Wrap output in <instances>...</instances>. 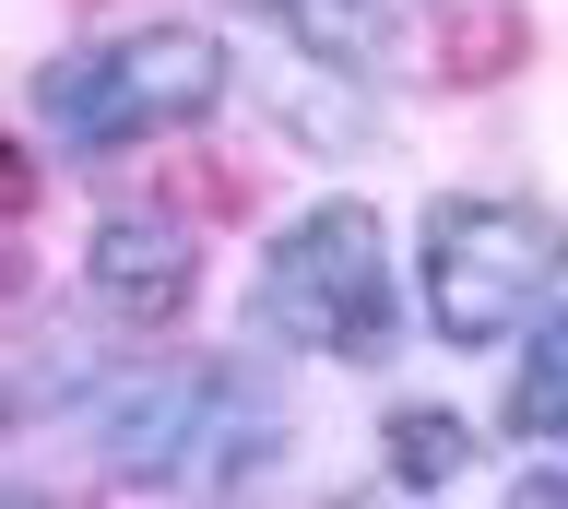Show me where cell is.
I'll return each instance as SVG.
<instances>
[{
    "label": "cell",
    "instance_id": "obj_2",
    "mask_svg": "<svg viewBox=\"0 0 568 509\" xmlns=\"http://www.w3.org/2000/svg\"><path fill=\"white\" fill-rule=\"evenodd\" d=\"M273 438H284L273 391H261L248 367H225V356L154 367V379L95 403V450H106V474H131V486H237V474H261Z\"/></svg>",
    "mask_w": 568,
    "mask_h": 509
},
{
    "label": "cell",
    "instance_id": "obj_6",
    "mask_svg": "<svg viewBox=\"0 0 568 509\" xmlns=\"http://www.w3.org/2000/svg\"><path fill=\"white\" fill-rule=\"evenodd\" d=\"M509 438H568V308L545 332H532V356H521V379H509V415H497Z\"/></svg>",
    "mask_w": 568,
    "mask_h": 509
},
{
    "label": "cell",
    "instance_id": "obj_4",
    "mask_svg": "<svg viewBox=\"0 0 568 509\" xmlns=\"http://www.w3.org/2000/svg\"><path fill=\"white\" fill-rule=\"evenodd\" d=\"M261 332L308 356H379L390 344V250L367 202H320L261 250Z\"/></svg>",
    "mask_w": 568,
    "mask_h": 509
},
{
    "label": "cell",
    "instance_id": "obj_7",
    "mask_svg": "<svg viewBox=\"0 0 568 509\" xmlns=\"http://www.w3.org/2000/svg\"><path fill=\"white\" fill-rule=\"evenodd\" d=\"M237 12H261V24H284L296 48H332V60H367L379 48V0H237Z\"/></svg>",
    "mask_w": 568,
    "mask_h": 509
},
{
    "label": "cell",
    "instance_id": "obj_5",
    "mask_svg": "<svg viewBox=\"0 0 568 509\" xmlns=\"http://www.w3.org/2000/svg\"><path fill=\"white\" fill-rule=\"evenodd\" d=\"M83 273H95V296L119 308V320H178V308H190V285H202V225H178V214H154V202H131V214L95 225Z\"/></svg>",
    "mask_w": 568,
    "mask_h": 509
},
{
    "label": "cell",
    "instance_id": "obj_3",
    "mask_svg": "<svg viewBox=\"0 0 568 509\" xmlns=\"http://www.w3.org/2000/svg\"><path fill=\"white\" fill-rule=\"evenodd\" d=\"M568 273V225L532 214V202H474L450 190L438 214H426V320L450 332V344H497V332H521Z\"/></svg>",
    "mask_w": 568,
    "mask_h": 509
},
{
    "label": "cell",
    "instance_id": "obj_8",
    "mask_svg": "<svg viewBox=\"0 0 568 509\" xmlns=\"http://www.w3.org/2000/svg\"><path fill=\"white\" fill-rule=\"evenodd\" d=\"M462 462H474V427H462L450 403H403L390 415V474L403 486H450Z\"/></svg>",
    "mask_w": 568,
    "mask_h": 509
},
{
    "label": "cell",
    "instance_id": "obj_1",
    "mask_svg": "<svg viewBox=\"0 0 568 509\" xmlns=\"http://www.w3.org/2000/svg\"><path fill=\"white\" fill-rule=\"evenodd\" d=\"M213 95H225V37L142 24V37L60 48L36 72V131L71 143V154H119V143H154V131H190Z\"/></svg>",
    "mask_w": 568,
    "mask_h": 509
},
{
    "label": "cell",
    "instance_id": "obj_10",
    "mask_svg": "<svg viewBox=\"0 0 568 509\" xmlns=\"http://www.w3.org/2000/svg\"><path fill=\"white\" fill-rule=\"evenodd\" d=\"M521 498H545V509H557V498H568V462H532V474H521Z\"/></svg>",
    "mask_w": 568,
    "mask_h": 509
},
{
    "label": "cell",
    "instance_id": "obj_9",
    "mask_svg": "<svg viewBox=\"0 0 568 509\" xmlns=\"http://www.w3.org/2000/svg\"><path fill=\"white\" fill-rule=\"evenodd\" d=\"M320 60H332V48H296V60H284V72H273V108L308 119L320 154H344V143H355V95H332V83H320Z\"/></svg>",
    "mask_w": 568,
    "mask_h": 509
}]
</instances>
